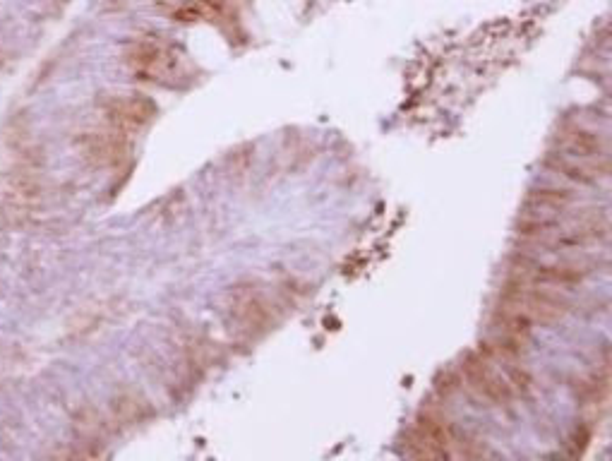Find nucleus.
Wrapping results in <instances>:
<instances>
[{
	"mask_svg": "<svg viewBox=\"0 0 612 461\" xmlns=\"http://www.w3.org/2000/svg\"><path fill=\"white\" fill-rule=\"evenodd\" d=\"M500 308L526 317L533 325L536 322L538 325H550V322L562 320L569 303L560 293L543 289V286L531 284V281L509 279L502 289Z\"/></svg>",
	"mask_w": 612,
	"mask_h": 461,
	"instance_id": "1",
	"label": "nucleus"
},
{
	"mask_svg": "<svg viewBox=\"0 0 612 461\" xmlns=\"http://www.w3.org/2000/svg\"><path fill=\"white\" fill-rule=\"evenodd\" d=\"M461 440L464 435L456 433L440 413H423L418 423L408 430L404 445L416 459H447L459 454Z\"/></svg>",
	"mask_w": 612,
	"mask_h": 461,
	"instance_id": "2",
	"label": "nucleus"
},
{
	"mask_svg": "<svg viewBox=\"0 0 612 461\" xmlns=\"http://www.w3.org/2000/svg\"><path fill=\"white\" fill-rule=\"evenodd\" d=\"M464 377L478 399L488 401L492 406H509V401H512V385L492 368L483 353L466 356Z\"/></svg>",
	"mask_w": 612,
	"mask_h": 461,
	"instance_id": "3",
	"label": "nucleus"
},
{
	"mask_svg": "<svg viewBox=\"0 0 612 461\" xmlns=\"http://www.w3.org/2000/svg\"><path fill=\"white\" fill-rule=\"evenodd\" d=\"M543 166L557 176L567 178V181L579 183V185H593L598 183L600 178L610 176V159L600 157V159H574L567 157V154L557 152L548 154L543 161Z\"/></svg>",
	"mask_w": 612,
	"mask_h": 461,
	"instance_id": "4",
	"label": "nucleus"
},
{
	"mask_svg": "<svg viewBox=\"0 0 612 461\" xmlns=\"http://www.w3.org/2000/svg\"><path fill=\"white\" fill-rule=\"evenodd\" d=\"M560 152L574 159H600L608 157V142L603 135L591 133V130L572 128L557 135Z\"/></svg>",
	"mask_w": 612,
	"mask_h": 461,
	"instance_id": "5",
	"label": "nucleus"
},
{
	"mask_svg": "<svg viewBox=\"0 0 612 461\" xmlns=\"http://www.w3.org/2000/svg\"><path fill=\"white\" fill-rule=\"evenodd\" d=\"M156 106L149 99L142 97H123L113 99L106 106L108 121L116 123L118 128H142L154 118Z\"/></svg>",
	"mask_w": 612,
	"mask_h": 461,
	"instance_id": "6",
	"label": "nucleus"
},
{
	"mask_svg": "<svg viewBox=\"0 0 612 461\" xmlns=\"http://www.w3.org/2000/svg\"><path fill=\"white\" fill-rule=\"evenodd\" d=\"M125 149H128V142L120 133H92L82 140L84 157L99 166L118 164L125 157Z\"/></svg>",
	"mask_w": 612,
	"mask_h": 461,
	"instance_id": "7",
	"label": "nucleus"
},
{
	"mask_svg": "<svg viewBox=\"0 0 612 461\" xmlns=\"http://www.w3.org/2000/svg\"><path fill=\"white\" fill-rule=\"evenodd\" d=\"M233 315L245 329H262L269 322V308L257 291L245 289L233 296Z\"/></svg>",
	"mask_w": 612,
	"mask_h": 461,
	"instance_id": "8",
	"label": "nucleus"
},
{
	"mask_svg": "<svg viewBox=\"0 0 612 461\" xmlns=\"http://www.w3.org/2000/svg\"><path fill=\"white\" fill-rule=\"evenodd\" d=\"M574 193L567 188H533L526 195L524 207L533 214H555L574 202Z\"/></svg>",
	"mask_w": 612,
	"mask_h": 461,
	"instance_id": "9",
	"label": "nucleus"
},
{
	"mask_svg": "<svg viewBox=\"0 0 612 461\" xmlns=\"http://www.w3.org/2000/svg\"><path fill=\"white\" fill-rule=\"evenodd\" d=\"M116 409L123 421L132 423V421H140V411L144 409V404L137 397H125V399L116 401Z\"/></svg>",
	"mask_w": 612,
	"mask_h": 461,
	"instance_id": "10",
	"label": "nucleus"
}]
</instances>
